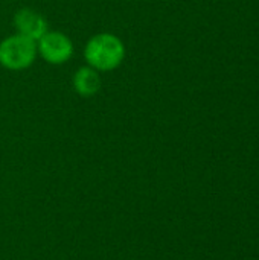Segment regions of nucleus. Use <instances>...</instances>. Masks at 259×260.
I'll return each mask as SVG.
<instances>
[{
	"instance_id": "nucleus-5",
	"label": "nucleus",
	"mask_w": 259,
	"mask_h": 260,
	"mask_svg": "<svg viewBox=\"0 0 259 260\" xmlns=\"http://www.w3.org/2000/svg\"><path fill=\"white\" fill-rule=\"evenodd\" d=\"M73 88L82 98L95 96L101 88V78L92 67H81L73 76Z\"/></svg>"
},
{
	"instance_id": "nucleus-4",
	"label": "nucleus",
	"mask_w": 259,
	"mask_h": 260,
	"mask_svg": "<svg viewBox=\"0 0 259 260\" xmlns=\"http://www.w3.org/2000/svg\"><path fill=\"white\" fill-rule=\"evenodd\" d=\"M18 35H23L32 41H38L47 32V23L43 15L32 9H20L14 17Z\"/></svg>"
},
{
	"instance_id": "nucleus-1",
	"label": "nucleus",
	"mask_w": 259,
	"mask_h": 260,
	"mask_svg": "<svg viewBox=\"0 0 259 260\" xmlns=\"http://www.w3.org/2000/svg\"><path fill=\"white\" fill-rule=\"evenodd\" d=\"M84 56L92 69L108 72L121 66L125 56V47L116 35L99 34L87 41Z\"/></svg>"
},
{
	"instance_id": "nucleus-2",
	"label": "nucleus",
	"mask_w": 259,
	"mask_h": 260,
	"mask_svg": "<svg viewBox=\"0 0 259 260\" xmlns=\"http://www.w3.org/2000/svg\"><path fill=\"white\" fill-rule=\"evenodd\" d=\"M35 56V41L23 35H12L0 43V64L9 70H23L29 67Z\"/></svg>"
},
{
	"instance_id": "nucleus-3",
	"label": "nucleus",
	"mask_w": 259,
	"mask_h": 260,
	"mask_svg": "<svg viewBox=\"0 0 259 260\" xmlns=\"http://www.w3.org/2000/svg\"><path fill=\"white\" fill-rule=\"evenodd\" d=\"M38 50L47 62L63 64L70 59L73 53V44L61 32H46L38 40Z\"/></svg>"
}]
</instances>
